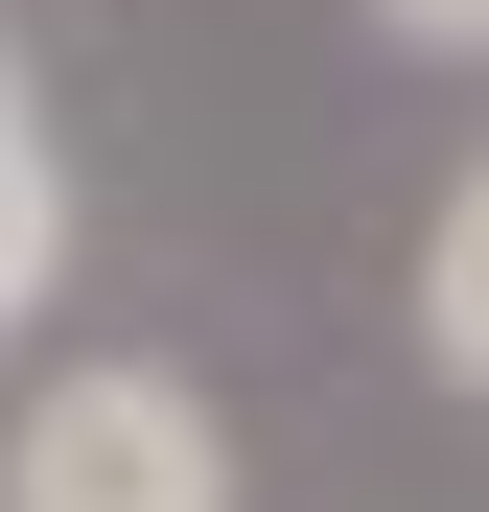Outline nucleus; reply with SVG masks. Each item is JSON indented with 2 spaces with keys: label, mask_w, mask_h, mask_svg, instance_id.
Listing matches in <instances>:
<instances>
[{
  "label": "nucleus",
  "mask_w": 489,
  "mask_h": 512,
  "mask_svg": "<svg viewBox=\"0 0 489 512\" xmlns=\"http://www.w3.org/2000/svg\"><path fill=\"white\" fill-rule=\"evenodd\" d=\"M373 24H396V47H489V0H373Z\"/></svg>",
  "instance_id": "4"
},
{
  "label": "nucleus",
  "mask_w": 489,
  "mask_h": 512,
  "mask_svg": "<svg viewBox=\"0 0 489 512\" xmlns=\"http://www.w3.org/2000/svg\"><path fill=\"white\" fill-rule=\"evenodd\" d=\"M0 512H233V419L187 373L94 350V373H47L24 419H0Z\"/></svg>",
  "instance_id": "1"
},
{
  "label": "nucleus",
  "mask_w": 489,
  "mask_h": 512,
  "mask_svg": "<svg viewBox=\"0 0 489 512\" xmlns=\"http://www.w3.org/2000/svg\"><path fill=\"white\" fill-rule=\"evenodd\" d=\"M47 280H70V163L24 140V94H0V326H24Z\"/></svg>",
  "instance_id": "3"
},
{
  "label": "nucleus",
  "mask_w": 489,
  "mask_h": 512,
  "mask_svg": "<svg viewBox=\"0 0 489 512\" xmlns=\"http://www.w3.org/2000/svg\"><path fill=\"white\" fill-rule=\"evenodd\" d=\"M420 350L489 396V163H466V187H443V233H420Z\"/></svg>",
  "instance_id": "2"
}]
</instances>
